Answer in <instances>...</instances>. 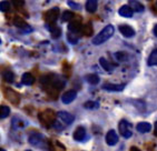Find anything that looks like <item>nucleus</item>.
I'll list each match as a JSON object with an SVG mask.
<instances>
[{
	"label": "nucleus",
	"mask_w": 157,
	"mask_h": 151,
	"mask_svg": "<svg viewBox=\"0 0 157 151\" xmlns=\"http://www.w3.org/2000/svg\"><path fill=\"white\" fill-rule=\"evenodd\" d=\"M114 32H115V28H114V26H112V24L106 26L103 30L100 31V32L95 37L94 39H93V43L98 46V45H101V43L106 42V41L114 35Z\"/></svg>",
	"instance_id": "nucleus-1"
},
{
	"label": "nucleus",
	"mask_w": 157,
	"mask_h": 151,
	"mask_svg": "<svg viewBox=\"0 0 157 151\" xmlns=\"http://www.w3.org/2000/svg\"><path fill=\"white\" fill-rule=\"evenodd\" d=\"M29 143L40 149L47 148L45 139H44V137L40 133H31L30 137H29Z\"/></svg>",
	"instance_id": "nucleus-2"
},
{
	"label": "nucleus",
	"mask_w": 157,
	"mask_h": 151,
	"mask_svg": "<svg viewBox=\"0 0 157 151\" xmlns=\"http://www.w3.org/2000/svg\"><path fill=\"white\" fill-rule=\"evenodd\" d=\"M119 132L125 139H129L130 137L133 136V130H132V124L126 120H121L119 122Z\"/></svg>",
	"instance_id": "nucleus-3"
},
{
	"label": "nucleus",
	"mask_w": 157,
	"mask_h": 151,
	"mask_svg": "<svg viewBox=\"0 0 157 151\" xmlns=\"http://www.w3.org/2000/svg\"><path fill=\"white\" fill-rule=\"evenodd\" d=\"M58 17H59V9L58 8H52L45 13V19L48 24H54L58 19Z\"/></svg>",
	"instance_id": "nucleus-4"
},
{
	"label": "nucleus",
	"mask_w": 157,
	"mask_h": 151,
	"mask_svg": "<svg viewBox=\"0 0 157 151\" xmlns=\"http://www.w3.org/2000/svg\"><path fill=\"white\" fill-rule=\"evenodd\" d=\"M5 96H6L7 99L9 100L12 105H15V106H17L19 103V101H20L19 94H17L16 91L12 90V89H6V90H5Z\"/></svg>",
	"instance_id": "nucleus-5"
},
{
	"label": "nucleus",
	"mask_w": 157,
	"mask_h": 151,
	"mask_svg": "<svg viewBox=\"0 0 157 151\" xmlns=\"http://www.w3.org/2000/svg\"><path fill=\"white\" fill-rule=\"evenodd\" d=\"M118 141H119V137H118V134L116 133L115 130H109L108 132H107V134H106V142H107V145L113 147Z\"/></svg>",
	"instance_id": "nucleus-6"
},
{
	"label": "nucleus",
	"mask_w": 157,
	"mask_h": 151,
	"mask_svg": "<svg viewBox=\"0 0 157 151\" xmlns=\"http://www.w3.org/2000/svg\"><path fill=\"white\" fill-rule=\"evenodd\" d=\"M76 97H77V92H76L75 90L66 91V92L61 96V101H63V103H65V105H69V103H71L74 100L76 99Z\"/></svg>",
	"instance_id": "nucleus-7"
},
{
	"label": "nucleus",
	"mask_w": 157,
	"mask_h": 151,
	"mask_svg": "<svg viewBox=\"0 0 157 151\" xmlns=\"http://www.w3.org/2000/svg\"><path fill=\"white\" fill-rule=\"evenodd\" d=\"M118 29H119L121 35L126 37V38H132V37L135 36V30L130 26H128V24H121L118 27Z\"/></svg>",
	"instance_id": "nucleus-8"
},
{
	"label": "nucleus",
	"mask_w": 157,
	"mask_h": 151,
	"mask_svg": "<svg viewBox=\"0 0 157 151\" xmlns=\"http://www.w3.org/2000/svg\"><path fill=\"white\" fill-rule=\"evenodd\" d=\"M58 118L60 119L61 121H63L66 124H71L75 121V117H74L71 113L69 112H66V111H59L57 113Z\"/></svg>",
	"instance_id": "nucleus-9"
},
{
	"label": "nucleus",
	"mask_w": 157,
	"mask_h": 151,
	"mask_svg": "<svg viewBox=\"0 0 157 151\" xmlns=\"http://www.w3.org/2000/svg\"><path fill=\"white\" fill-rule=\"evenodd\" d=\"M87 138V134H86V129L84 127H79L75 130V132H74V139L76 141H85Z\"/></svg>",
	"instance_id": "nucleus-10"
},
{
	"label": "nucleus",
	"mask_w": 157,
	"mask_h": 151,
	"mask_svg": "<svg viewBox=\"0 0 157 151\" xmlns=\"http://www.w3.org/2000/svg\"><path fill=\"white\" fill-rule=\"evenodd\" d=\"M118 13L121 16V17H125V18H130V17H133V13H134V10L132 9V7L129 5H124V6H121L118 10Z\"/></svg>",
	"instance_id": "nucleus-11"
},
{
	"label": "nucleus",
	"mask_w": 157,
	"mask_h": 151,
	"mask_svg": "<svg viewBox=\"0 0 157 151\" xmlns=\"http://www.w3.org/2000/svg\"><path fill=\"white\" fill-rule=\"evenodd\" d=\"M104 90L112 91V92H121L125 89V85H114V83H105L103 86Z\"/></svg>",
	"instance_id": "nucleus-12"
},
{
	"label": "nucleus",
	"mask_w": 157,
	"mask_h": 151,
	"mask_svg": "<svg viewBox=\"0 0 157 151\" xmlns=\"http://www.w3.org/2000/svg\"><path fill=\"white\" fill-rule=\"evenodd\" d=\"M136 129H137V131L140 133H147L151 130V123H148V122H139V123L137 124Z\"/></svg>",
	"instance_id": "nucleus-13"
},
{
	"label": "nucleus",
	"mask_w": 157,
	"mask_h": 151,
	"mask_svg": "<svg viewBox=\"0 0 157 151\" xmlns=\"http://www.w3.org/2000/svg\"><path fill=\"white\" fill-rule=\"evenodd\" d=\"M21 82L26 86H31L35 82V78H33V76L29 72H26L22 75L21 77Z\"/></svg>",
	"instance_id": "nucleus-14"
},
{
	"label": "nucleus",
	"mask_w": 157,
	"mask_h": 151,
	"mask_svg": "<svg viewBox=\"0 0 157 151\" xmlns=\"http://www.w3.org/2000/svg\"><path fill=\"white\" fill-rule=\"evenodd\" d=\"M11 126L12 128L15 130H18V129H24L26 127V122L24 120H21L20 118H13L12 119V122H11Z\"/></svg>",
	"instance_id": "nucleus-15"
},
{
	"label": "nucleus",
	"mask_w": 157,
	"mask_h": 151,
	"mask_svg": "<svg viewBox=\"0 0 157 151\" xmlns=\"http://www.w3.org/2000/svg\"><path fill=\"white\" fill-rule=\"evenodd\" d=\"M98 7V0H87L86 2V10L88 12H95Z\"/></svg>",
	"instance_id": "nucleus-16"
},
{
	"label": "nucleus",
	"mask_w": 157,
	"mask_h": 151,
	"mask_svg": "<svg viewBox=\"0 0 157 151\" xmlns=\"http://www.w3.org/2000/svg\"><path fill=\"white\" fill-rule=\"evenodd\" d=\"M68 30H69V32L77 35L79 31L82 30V26H80V24L78 21H71L68 24Z\"/></svg>",
	"instance_id": "nucleus-17"
},
{
	"label": "nucleus",
	"mask_w": 157,
	"mask_h": 151,
	"mask_svg": "<svg viewBox=\"0 0 157 151\" xmlns=\"http://www.w3.org/2000/svg\"><path fill=\"white\" fill-rule=\"evenodd\" d=\"M129 6L132 7V9L136 12H143L144 11V6L142 3L137 1V0H130L129 1Z\"/></svg>",
	"instance_id": "nucleus-18"
},
{
	"label": "nucleus",
	"mask_w": 157,
	"mask_h": 151,
	"mask_svg": "<svg viewBox=\"0 0 157 151\" xmlns=\"http://www.w3.org/2000/svg\"><path fill=\"white\" fill-rule=\"evenodd\" d=\"M99 64H100V66L103 67V69L106 70V71H108V72L113 71V69H114L113 64H110V62H109L107 59H105V58H100V59H99Z\"/></svg>",
	"instance_id": "nucleus-19"
},
{
	"label": "nucleus",
	"mask_w": 157,
	"mask_h": 151,
	"mask_svg": "<svg viewBox=\"0 0 157 151\" xmlns=\"http://www.w3.org/2000/svg\"><path fill=\"white\" fill-rule=\"evenodd\" d=\"M148 66L151 67H154L157 66V49L153 50L149 54V57H148V61H147Z\"/></svg>",
	"instance_id": "nucleus-20"
},
{
	"label": "nucleus",
	"mask_w": 157,
	"mask_h": 151,
	"mask_svg": "<svg viewBox=\"0 0 157 151\" xmlns=\"http://www.w3.org/2000/svg\"><path fill=\"white\" fill-rule=\"evenodd\" d=\"M86 80H87L88 83H90V85H98L100 81L99 77L95 73H90V75L86 76Z\"/></svg>",
	"instance_id": "nucleus-21"
},
{
	"label": "nucleus",
	"mask_w": 157,
	"mask_h": 151,
	"mask_svg": "<svg viewBox=\"0 0 157 151\" xmlns=\"http://www.w3.org/2000/svg\"><path fill=\"white\" fill-rule=\"evenodd\" d=\"M15 26H17V27L19 28V29H21V31L24 30V29H26V28L28 27V24L25 22V20H22L21 18H19V17H17V18H15Z\"/></svg>",
	"instance_id": "nucleus-22"
},
{
	"label": "nucleus",
	"mask_w": 157,
	"mask_h": 151,
	"mask_svg": "<svg viewBox=\"0 0 157 151\" xmlns=\"http://www.w3.org/2000/svg\"><path fill=\"white\" fill-rule=\"evenodd\" d=\"M84 107L86 109H89V110H95V109L99 108V103L97 101H87L84 103Z\"/></svg>",
	"instance_id": "nucleus-23"
},
{
	"label": "nucleus",
	"mask_w": 157,
	"mask_h": 151,
	"mask_svg": "<svg viewBox=\"0 0 157 151\" xmlns=\"http://www.w3.org/2000/svg\"><path fill=\"white\" fill-rule=\"evenodd\" d=\"M74 17V13L69 10H66V11L63 12V15H61V21H70Z\"/></svg>",
	"instance_id": "nucleus-24"
},
{
	"label": "nucleus",
	"mask_w": 157,
	"mask_h": 151,
	"mask_svg": "<svg viewBox=\"0 0 157 151\" xmlns=\"http://www.w3.org/2000/svg\"><path fill=\"white\" fill-rule=\"evenodd\" d=\"M3 79H5V81L7 82H12L13 80H15V75L11 72V71H9V70H7V71H5L3 72Z\"/></svg>",
	"instance_id": "nucleus-25"
},
{
	"label": "nucleus",
	"mask_w": 157,
	"mask_h": 151,
	"mask_svg": "<svg viewBox=\"0 0 157 151\" xmlns=\"http://www.w3.org/2000/svg\"><path fill=\"white\" fill-rule=\"evenodd\" d=\"M10 113V109L7 106H1V109H0V118L5 119L7 118Z\"/></svg>",
	"instance_id": "nucleus-26"
},
{
	"label": "nucleus",
	"mask_w": 157,
	"mask_h": 151,
	"mask_svg": "<svg viewBox=\"0 0 157 151\" xmlns=\"http://www.w3.org/2000/svg\"><path fill=\"white\" fill-rule=\"evenodd\" d=\"M50 32H52V37L54 39H57L61 36V29L59 27H52L50 29Z\"/></svg>",
	"instance_id": "nucleus-27"
},
{
	"label": "nucleus",
	"mask_w": 157,
	"mask_h": 151,
	"mask_svg": "<svg viewBox=\"0 0 157 151\" xmlns=\"http://www.w3.org/2000/svg\"><path fill=\"white\" fill-rule=\"evenodd\" d=\"M9 9H10V2L8 0H3V1L0 2V10L2 12L9 11Z\"/></svg>",
	"instance_id": "nucleus-28"
},
{
	"label": "nucleus",
	"mask_w": 157,
	"mask_h": 151,
	"mask_svg": "<svg viewBox=\"0 0 157 151\" xmlns=\"http://www.w3.org/2000/svg\"><path fill=\"white\" fill-rule=\"evenodd\" d=\"M115 58L117 59L118 61H121V62H123V61H126L127 60V53L124 51H118L115 53Z\"/></svg>",
	"instance_id": "nucleus-29"
},
{
	"label": "nucleus",
	"mask_w": 157,
	"mask_h": 151,
	"mask_svg": "<svg viewBox=\"0 0 157 151\" xmlns=\"http://www.w3.org/2000/svg\"><path fill=\"white\" fill-rule=\"evenodd\" d=\"M67 38H68V41H69L70 43H73V45L77 43V41H78V37L76 36L75 33L68 32V35H67Z\"/></svg>",
	"instance_id": "nucleus-30"
},
{
	"label": "nucleus",
	"mask_w": 157,
	"mask_h": 151,
	"mask_svg": "<svg viewBox=\"0 0 157 151\" xmlns=\"http://www.w3.org/2000/svg\"><path fill=\"white\" fill-rule=\"evenodd\" d=\"M68 5H69L73 9H76V10H79L80 9V6H79L78 3H76V2H74L73 0H68Z\"/></svg>",
	"instance_id": "nucleus-31"
},
{
	"label": "nucleus",
	"mask_w": 157,
	"mask_h": 151,
	"mask_svg": "<svg viewBox=\"0 0 157 151\" xmlns=\"http://www.w3.org/2000/svg\"><path fill=\"white\" fill-rule=\"evenodd\" d=\"M54 126H55V128L57 130H61L63 129V126H60V124L58 123V122H54Z\"/></svg>",
	"instance_id": "nucleus-32"
},
{
	"label": "nucleus",
	"mask_w": 157,
	"mask_h": 151,
	"mask_svg": "<svg viewBox=\"0 0 157 151\" xmlns=\"http://www.w3.org/2000/svg\"><path fill=\"white\" fill-rule=\"evenodd\" d=\"M153 32H154V35L157 37V24H155V26H154V29H153Z\"/></svg>",
	"instance_id": "nucleus-33"
},
{
	"label": "nucleus",
	"mask_w": 157,
	"mask_h": 151,
	"mask_svg": "<svg viewBox=\"0 0 157 151\" xmlns=\"http://www.w3.org/2000/svg\"><path fill=\"white\" fill-rule=\"evenodd\" d=\"M130 151H139L136 147H133V148H130Z\"/></svg>",
	"instance_id": "nucleus-34"
},
{
	"label": "nucleus",
	"mask_w": 157,
	"mask_h": 151,
	"mask_svg": "<svg viewBox=\"0 0 157 151\" xmlns=\"http://www.w3.org/2000/svg\"><path fill=\"white\" fill-rule=\"evenodd\" d=\"M155 133L157 134V121L155 122Z\"/></svg>",
	"instance_id": "nucleus-35"
},
{
	"label": "nucleus",
	"mask_w": 157,
	"mask_h": 151,
	"mask_svg": "<svg viewBox=\"0 0 157 151\" xmlns=\"http://www.w3.org/2000/svg\"><path fill=\"white\" fill-rule=\"evenodd\" d=\"M0 151H6V150H5V149H1V150H0Z\"/></svg>",
	"instance_id": "nucleus-36"
},
{
	"label": "nucleus",
	"mask_w": 157,
	"mask_h": 151,
	"mask_svg": "<svg viewBox=\"0 0 157 151\" xmlns=\"http://www.w3.org/2000/svg\"><path fill=\"white\" fill-rule=\"evenodd\" d=\"M25 151H31V150H25Z\"/></svg>",
	"instance_id": "nucleus-37"
},
{
	"label": "nucleus",
	"mask_w": 157,
	"mask_h": 151,
	"mask_svg": "<svg viewBox=\"0 0 157 151\" xmlns=\"http://www.w3.org/2000/svg\"><path fill=\"white\" fill-rule=\"evenodd\" d=\"M156 5H157V2H156Z\"/></svg>",
	"instance_id": "nucleus-38"
}]
</instances>
